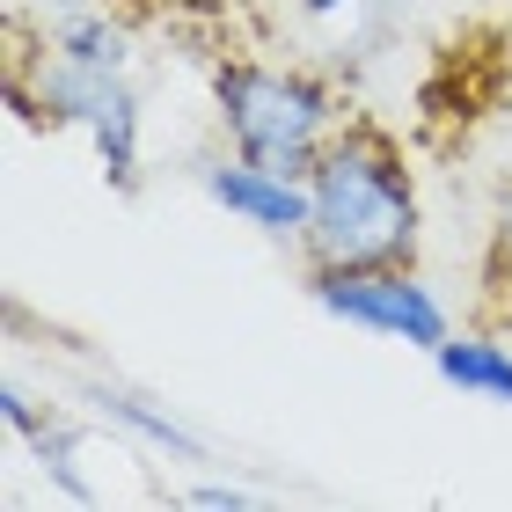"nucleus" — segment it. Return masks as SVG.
Returning a JSON list of instances; mask_svg holds the SVG:
<instances>
[{
    "label": "nucleus",
    "mask_w": 512,
    "mask_h": 512,
    "mask_svg": "<svg viewBox=\"0 0 512 512\" xmlns=\"http://www.w3.org/2000/svg\"><path fill=\"white\" fill-rule=\"evenodd\" d=\"M198 191L213 198V213L249 227L256 242L300 249V235H308V176H293V169H271V161L220 147L213 161H198Z\"/></svg>",
    "instance_id": "obj_5"
},
{
    "label": "nucleus",
    "mask_w": 512,
    "mask_h": 512,
    "mask_svg": "<svg viewBox=\"0 0 512 512\" xmlns=\"http://www.w3.org/2000/svg\"><path fill=\"white\" fill-rule=\"evenodd\" d=\"M308 300L344 330L374 337V344H403V352L432 359L454 337V308L417 264H374V271H300Z\"/></svg>",
    "instance_id": "obj_4"
},
{
    "label": "nucleus",
    "mask_w": 512,
    "mask_h": 512,
    "mask_svg": "<svg viewBox=\"0 0 512 512\" xmlns=\"http://www.w3.org/2000/svg\"><path fill=\"white\" fill-rule=\"evenodd\" d=\"M293 8L308 15V22H337V15H352L359 0H293Z\"/></svg>",
    "instance_id": "obj_11"
},
{
    "label": "nucleus",
    "mask_w": 512,
    "mask_h": 512,
    "mask_svg": "<svg viewBox=\"0 0 512 512\" xmlns=\"http://www.w3.org/2000/svg\"><path fill=\"white\" fill-rule=\"evenodd\" d=\"M81 395V410H88V425H103V432H118L125 447L139 454H154V461H183V469H198V461H213V447H205V432L183 417L169 395H154V388H139L125 374H81L74 381Z\"/></svg>",
    "instance_id": "obj_6"
},
{
    "label": "nucleus",
    "mask_w": 512,
    "mask_h": 512,
    "mask_svg": "<svg viewBox=\"0 0 512 512\" xmlns=\"http://www.w3.org/2000/svg\"><path fill=\"white\" fill-rule=\"evenodd\" d=\"M432 374L461 403L512 410V330H498V322H454V337L432 352Z\"/></svg>",
    "instance_id": "obj_8"
},
{
    "label": "nucleus",
    "mask_w": 512,
    "mask_h": 512,
    "mask_svg": "<svg viewBox=\"0 0 512 512\" xmlns=\"http://www.w3.org/2000/svg\"><path fill=\"white\" fill-rule=\"evenodd\" d=\"M476 315L512 330V191L491 205V227H483V256H476Z\"/></svg>",
    "instance_id": "obj_9"
},
{
    "label": "nucleus",
    "mask_w": 512,
    "mask_h": 512,
    "mask_svg": "<svg viewBox=\"0 0 512 512\" xmlns=\"http://www.w3.org/2000/svg\"><path fill=\"white\" fill-rule=\"evenodd\" d=\"M176 498L198 505V512H249V505H256V491H249V483H235V476H227V483H183Z\"/></svg>",
    "instance_id": "obj_10"
},
{
    "label": "nucleus",
    "mask_w": 512,
    "mask_h": 512,
    "mask_svg": "<svg viewBox=\"0 0 512 512\" xmlns=\"http://www.w3.org/2000/svg\"><path fill=\"white\" fill-rule=\"evenodd\" d=\"M425 249V191L403 139L374 118H344L308 169V235L300 271H374L417 264Z\"/></svg>",
    "instance_id": "obj_2"
},
{
    "label": "nucleus",
    "mask_w": 512,
    "mask_h": 512,
    "mask_svg": "<svg viewBox=\"0 0 512 512\" xmlns=\"http://www.w3.org/2000/svg\"><path fill=\"white\" fill-rule=\"evenodd\" d=\"M8 96L30 125L81 139L118 198L147 183L139 44L110 0H8Z\"/></svg>",
    "instance_id": "obj_1"
},
{
    "label": "nucleus",
    "mask_w": 512,
    "mask_h": 512,
    "mask_svg": "<svg viewBox=\"0 0 512 512\" xmlns=\"http://www.w3.org/2000/svg\"><path fill=\"white\" fill-rule=\"evenodd\" d=\"M205 96H213V125L227 154L271 161V169H293V176H308L315 154L330 147V132L352 118L315 66L249 59V52H227L205 66Z\"/></svg>",
    "instance_id": "obj_3"
},
{
    "label": "nucleus",
    "mask_w": 512,
    "mask_h": 512,
    "mask_svg": "<svg viewBox=\"0 0 512 512\" xmlns=\"http://www.w3.org/2000/svg\"><path fill=\"white\" fill-rule=\"evenodd\" d=\"M81 417H88V410H74V403H59V395L30 388L22 374H0V425H8V439H15V447H30V461H37V469L52 476L74 505H96L103 491H96V476L81 469Z\"/></svg>",
    "instance_id": "obj_7"
}]
</instances>
